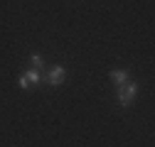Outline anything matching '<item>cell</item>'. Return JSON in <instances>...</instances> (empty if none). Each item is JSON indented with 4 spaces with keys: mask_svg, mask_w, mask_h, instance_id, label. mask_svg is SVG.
Listing matches in <instances>:
<instances>
[{
    "mask_svg": "<svg viewBox=\"0 0 155 147\" xmlns=\"http://www.w3.org/2000/svg\"><path fill=\"white\" fill-rule=\"evenodd\" d=\"M135 96H138V83H135V81H126L123 86H118V96H116V101H118L121 108H128L135 101Z\"/></svg>",
    "mask_w": 155,
    "mask_h": 147,
    "instance_id": "1",
    "label": "cell"
},
{
    "mask_svg": "<svg viewBox=\"0 0 155 147\" xmlns=\"http://www.w3.org/2000/svg\"><path fill=\"white\" fill-rule=\"evenodd\" d=\"M42 79H45V83H49V86H62L64 79H67V69H64V66H52Z\"/></svg>",
    "mask_w": 155,
    "mask_h": 147,
    "instance_id": "2",
    "label": "cell"
},
{
    "mask_svg": "<svg viewBox=\"0 0 155 147\" xmlns=\"http://www.w3.org/2000/svg\"><path fill=\"white\" fill-rule=\"evenodd\" d=\"M20 76H22V79H25L30 86H35V83H40V81H42V71H40V69H32V66H30V69H25V71L20 74Z\"/></svg>",
    "mask_w": 155,
    "mask_h": 147,
    "instance_id": "3",
    "label": "cell"
},
{
    "mask_svg": "<svg viewBox=\"0 0 155 147\" xmlns=\"http://www.w3.org/2000/svg\"><path fill=\"white\" fill-rule=\"evenodd\" d=\"M108 76H111V81H113L116 86H123L126 81H130V79H128V69H113Z\"/></svg>",
    "mask_w": 155,
    "mask_h": 147,
    "instance_id": "4",
    "label": "cell"
},
{
    "mask_svg": "<svg viewBox=\"0 0 155 147\" xmlns=\"http://www.w3.org/2000/svg\"><path fill=\"white\" fill-rule=\"evenodd\" d=\"M30 64H32V69H45V59L40 57V54H30Z\"/></svg>",
    "mask_w": 155,
    "mask_h": 147,
    "instance_id": "5",
    "label": "cell"
}]
</instances>
